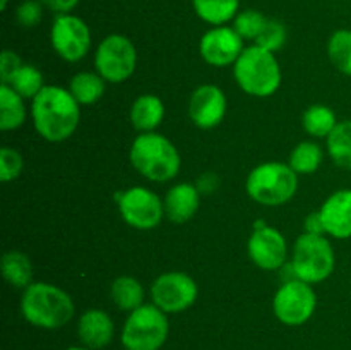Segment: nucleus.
<instances>
[{"mask_svg": "<svg viewBox=\"0 0 351 350\" xmlns=\"http://www.w3.org/2000/svg\"><path fill=\"white\" fill-rule=\"evenodd\" d=\"M243 48V38L230 26H213L199 41V54L202 60L213 67L235 64Z\"/></svg>", "mask_w": 351, "mask_h": 350, "instance_id": "14", "label": "nucleus"}, {"mask_svg": "<svg viewBox=\"0 0 351 350\" xmlns=\"http://www.w3.org/2000/svg\"><path fill=\"white\" fill-rule=\"evenodd\" d=\"M9 5V0H0V10H5Z\"/></svg>", "mask_w": 351, "mask_h": 350, "instance_id": "37", "label": "nucleus"}, {"mask_svg": "<svg viewBox=\"0 0 351 350\" xmlns=\"http://www.w3.org/2000/svg\"><path fill=\"white\" fill-rule=\"evenodd\" d=\"M23 65V60H21V57L16 51L3 50L2 58H0V79H2V84H7Z\"/></svg>", "mask_w": 351, "mask_h": 350, "instance_id": "34", "label": "nucleus"}, {"mask_svg": "<svg viewBox=\"0 0 351 350\" xmlns=\"http://www.w3.org/2000/svg\"><path fill=\"white\" fill-rule=\"evenodd\" d=\"M247 253L252 263L261 270H281L287 264L288 257L287 239L274 226L257 222L247 242Z\"/></svg>", "mask_w": 351, "mask_h": 350, "instance_id": "13", "label": "nucleus"}, {"mask_svg": "<svg viewBox=\"0 0 351 350\" xmlns=\"http://www.w3.org/2000/svg\"><path fill=\"white\" fill-rule=\"evenodd\" d=\"M110 297L120 311L132 312L144 304V288L137 278L119 277L110 287Z\"/></svg>", "mask_w": 351, "mask_h": 350, "instance_id": "22", "label": "nucleus"}, {"mask_svg": "<svg viewBox=\"0 0 351 350\" xmlns=\"http://www.w3.org/2000/svg\"><path fill=\"white\" fill-rule=\"evenodd\" d=\"M0 270L7 283L12 287L24 290L27 285L33 283V264H31L29 256L21 250H7L2 256Z\"/></svg>", "mask_w": 351, "mask_h": 350, "instance_id": "21", "label": "nucleus"}, {"mask_svg": "<svg viewBox=\"0 0 351 350\" xmlns=\"http://www.w3.org/2000/svg\"><path fill=\"white\" fill-rule=\"evenodd\" d=\"M23 168L24 161L23 156L19 154V151H16L14 148L9 146L0 150V180H16V178L23 174Z\"/></svg>", "mask_w": 351, "mask_h": 350, "instance_id": "32", "label": "nucleus"}, {"mask_svg": "<svg viewBox=\"0 0 351 350\" xmlns=\"http://www.w3.org/2000/svg\"><path fill=\"white\" fill-rule=\"evenodd\" d=\"M7 84H9L14 91L19 93L24 100H33L34 96L45 88L41 71L29 64H24L23 67L12 75V79H10Z\"/></svg>", "mask_w": 351, "mask_h": 350, "instance_id": "29", "label": "nucleus"}, {"mask_svg": "<svg viewBox=\"0 0 351 350\" xmlns=\"http://www.w3.org/2000/svg\"><path fill=\"white\" fill-rule=\"evenodd\" d=\"M305 233H314V235H326L324 223L319 211L308 213L305 218Z\"/></svg>", "mask_w": 351, "mask_h": 350, "instance_id": "36", "label": "nucleus"}, {"mask_svg": "<svg viewBox=\"0 0 351 350\" xmlns=\"http://www.w3.org/2000/svg\"><path fill=\"white\" fill-rule=\"evenodd\" d=\"M247 194L263 206H281L298 189V174L288 163L266 161L254 168L245 182Z\"/></svg>", "mask_w": 351, "mask_h": 350, "instance_id": "5", "label": "nucleus"}, {"mask_svg": "<svg viewBox=\"0 0 351 350\" xmlns=\"http://www.w3.org/2000/svg\"><path fill=\"white\" fill-rule=\"evenodd\" d=\"M43 7L51 10L53 14L60 16V14H71L72 10L77 7L79 0H40Z\"/></svg>", "mask_w": 351, "mask_h": 350, "instance_id": "35", "label": "nucleus"}, {"mask_svg": "<svg viewBox=\"0 0 351 350\" xmlns=\"http://www.w3.org/2000/svg\"><path fill=\"white\" fill-rule=\"evenodd\" d=\"M199 288L194 278L184 271H167L151 285V299L167 314L187 311L197 301Z\"/></svg>", "mask_w": 351, "mask_h": 350, "instance_id": "10", "label": "nucleus"}, {"mask_svg": "<svg viewBox=\"0 0 351 350\" xmlns=\"http://www.w3.org/2000/svg\"><path fill=\"white\" fill-rule=\"evenodd\" d=\"M96 72L112 84L127 81L136 72L137 50L132 41L119 33L103 38L95 55Z\"/></svg>", "mask_w": 351, "mask_h": 350, "instance_id": "8", "label": "nucleus"}, {"mask_svg": "<svg viewBox=\"0 0 351 350\" xmlns=\"http://www.w3.org/2000/svg\"><path fill=\"white\" fill-rule=\"evenodd\" d=\"M129 160L151 182H168L180 172V153L168 137L158 132H141L130 144Z\"/></svg>", "mask_w": 351, "mask_h": 350, "instance_id": "3", "label": "nucleus"}, {"mask_svg": "<svg viewBox=\"0 0 351 350\" xmlns=\"http://www.w3.org/2000/svg\"><path fill=\"white\" fill-rule=\"evenodd\" d=\"M226 96L215 84H202L189 100V117L199 129H213L219 126L226 113Z\"/></svg>", "mask_w": 351, "mask_h": 350, "instance_id": "15", "label": "nucleus"}, {"mask_svg": "<svg viewBox=\"0 0 351 350\" xmlns=\"http://www.w3.org/2000/svg\"><path fill=\"white\" fill-rule=\"evenodd\" d=\"M165 215L173 223H185L192 220L201 205V192L197 185L180 182L168 189L165 196Z\"/></svg>", "mask_w": 351, "mask_h": 350, "instance_id": "18", "label": "nucleus"}, {"mask_svg": "<svg viewBox=\"0 0 351 350\" xmlns=\"http://www.w3.org/2000/svg\"><path fill=\"white\" fill-rule=\"evenodd\" d=\"M285 43H287V27H285V24L276 19H267L263 33L256 40V45L274 54L280 48H283Z\"/></svg>", "mask_w": 351, "mask_h": 350, "instance_id": "31", "label": "nucleus"}, {"mask_svg": "<svg viewBox=\"0 0 351 350\" xmlns=\"http://www.w3.org/2000/svg\"><path fill=\"white\" fill-rule=\"evenodd\" d=\"M26 120L24 98L9 84L0 86V129L14 130Z\"/></svg>", "mask_w": 351, "mask_h": 350, "instance_id": "23", "label": "nucleus"}, {"mask_svg": "<svg viewBox=\"0 0 351 350\" xmlns=\"http://www.w3.org/2000/svg\"><path fill=\"white\" fill-rule=\"evenodd\" d=\"M115 325L103 309H88L77 323V336L82 347L89 350H101L113 340Z\"/></svg>", "mask_w": 351, "mask_h": 350, "instance_id": "17", "label": "nucleus"}, {"mask_svg": "<svg viewBox=\"0 0 351 350\" xmlns=\"http://www.w3.org/2000/svg\"><path fill=\"white\" fill-rule=\"evenodd\" d=\"M105 79L98 72H77L72 75L69 91L79 105H93L105 93Z\"/></svg>", "mask_w": 351, "mask_h": 350, "instance_id": "24", "label": "nucleus"}, {"mask_svg": "<svg viewBox=\"0 0 351 350\" xmlns=\"http://www.w3.org/2000/svg\"><path fill=\"white\" fill-rule=\"evenodd\" d=\"M302 124L308 136L312 137H328L332 132L338 122H336V113L326 105H311L305 110L302 117Z\"/></svg>", "mask_w": 351, "mask_h": 350, "instance_id": "26", "label": "nucleus"}, {"mask_svg": "<svg viewBox=\"0 0 351 350\" xmlns=\"http://www.w3.org/2000/svg\"><path fill=\"white\" fill-rule=\"evenodd\" d=\"M328 57L339 72L351 75V30H338L331 34Z\"/></svg>", "mask_w": 351, "mask_h": 350, "instance_id": "28", "label": "nucleus"}, {"mask_svg": "<svg viewBox=\"0 0 351 350\" xmlns=\"http://www.w3.org/2000/svg\"><path fill=\"white\" fill-rule=\"evenodd\" d=\"M322 160H324V153H322L321 146L312 141H302L293 148L290 154V165L298 175H308L314 174L319 167H321Z\"/></svg>", "mask_w": 351, "mask_h": 350, "instance_id": "27", "label": "nucleus"}, {"mask_svg": "<svg viewBox=\"0 0 351 350\" xmlns=\"http://www.w3.org/2000/svg\"><path fill=\"white\" fill-rule=\"evenodd\" d=\"M34 130L50 143H62L75 132L81 120V105L72 93L60 86H45L31 100Z\"/></svg>", "mask_w": 351, "mask_h": 350, "instance_id": "1", "label": "nucleus"}, {"mask_svg": "<svg viewBox=\"0 0 351 350\" xmlns=\"http://www.w3.org/2000/svg\"><path fill=\"white\" fill-rule=\"evenodd\" d=\"M233 75L243 93L256 98H267L281 84V69L273 51L250 45L243 48L239 60L233 64Z\"/></svg>", "mask_w": 351, "mask_h": 350, "instance_id": "4", "label": "nucleus"}, {"mask_svg": "<svg viewBox=\"0 0 351 350\" xmlns=\"http://www.w3.org/2000/svg\"><path fill=\"white\" fill-rule=\"evenodd\" d=\"M267 23V17L256 9H247L237 14L233 19V30L243 38V40L256 41L259 34L263 33L264 26Z\"/></svg>", "mask_w": 351, "mask_h": 350, "instance_id": "30", "label": "nucleus"}, {"mask_svg": "<svg viewBox=\"0 0 351 350\" xmlns=\"http://www.w3.org/2000/svg\"><path fill=\"white\" fill-rule=\"evenodd\" d=\"M317 294L304 280L283 281L273 299V311L278 321L287 326H302L314 316Z\"/></svg>", "mask_w": 351, "mask_h": 350, "instance_id": "9", "label": "nucleus"}, {"mask_svg": "<svg viewBox=\"0 0 351 350\" xmlns=\"http://www.w3.org/2000/svg\"><path fill=\"white\" fill-rule=\"evenodd\" d=\"M326 233L335 239L351 237V189L336 191L322 202L319 209Z\"/></svg>", "mask_w": 351, "mask_h": 350, "instance_id": "16", "label": "nucleus"}, {"mask_svg": "<svg viewBox=\"0 0 351 350\" xmlns=\"http://www.w3.org/2000/svg\"><path fill=\"white\" fill-rule=\"evenodd\" d=\"M168 333L167 312L154 304H143L129 312L120 340L125 350H160L167 343Z\"/></svg>", "mask_w": 351, "mask_h": 350, "instance_id": "6", "label": "nucleus"}, {"mask_svg": "<svg viewBox=\"0 0 351 350\" xmlns=\"http://www.w3.org/2000/svg\"><path fill=\"white\" fill-rule=\"evenodd\" d=\"M75 305L64 288L47 281H33L21 295V314L41 329H60L74 318Z\"/></svg>", "mask_w": 351, "mask_h": 350, "instance_id": "2", "label": "nucleus"}, {"mask_svg": "<svg viewBox=\"0 0 351 350\" xmlns=\"http://www.w3.org/2000/svg\"><path fill=\"white\" fill-rule=\"evenodd\" d=\"M291 264L298 280L311 285L321 283L335 271V249L326 235L302 233L295 240Z\"/></svg>", "mask_w": 351, "mask_h": 350, "instance_id": "7", "label": "nucleus"}, {"mask_svg": "<svg viewBox=\"0 0 351 350\" xmlns=\"http://www.w3.org/2000/svg\"><path fill=\"white\" fill-rule=\"evenodd\" d=\"M328 153L336 167L351 170V120H343L326 137Z\"/></svg>", "mask_w": 351, "mask_h": 350, "instance_id": "25", "label": "nucleus"}, {"mask_svg": "<svg viewBox=\"0 0 351 350\" xmlns=\"http://www.w3.org/2000/svg\"><path fill=\"white\" fill-rule=\"evenodd\" d=\"M50 43L55 54L65 62H79L91 48V31L81 17L60 14L51 23Z\"/></svg>", "mask_w": 351, "mask_h": 350, "instance_id": "12", "label": "nucleus"}, {"mask_svg": "<svg viewBox=\"0 0 351 350\" xmlns=\"http://www.w3.org/2000/svg\"><path fill=\"white\" fill-rule=\"evenodd\" d=\"M65 350H89V349H86V347H69V349Z\"/></svg>", "mask_w": 351, "mask_h": 350, "instance_id": "38", "label": "nucleus"}, {"mask_svg": "<svg viewBox=\"0 0 351 350\" xmlns=\"http://www.w3.org/2000/svg\"><path fill=\"white\" fill-rule=\"evenodd\" d=\"M117 205L123 222L137 230L156 229L165 216V205L160 196L141 185L120 192Z\"/></svg>", "mask_w": 351, "mask_h": 350, "instance_id": "11", "label": "nucleus"}, {"mask_svg": "<svg viewBox=\"0 0 351 350\" xmlns=\"http://www.w3.org/2000/svg\"><path fill=\"white\" fill-rule=\"evenodd\" d=\"M197 17L211 26H225L239 14L240 0H192Z\"/></svg>", "mask_w": 351, "mask_h": 350, "instance_id": "20", "label": "nucleus"}, {"mask_svg": "<svg viewBox=\"0 0 351 350\" xmlns=\"http://www.w3.org/2000/svg\"><path fill=\"white\" fill-rule=\"evenodd\" d=\"M43 17V3L40 0H24L16 10L17 23L23 27H34Z\"/></svg>", "mask_w": 351, "mask_h": 350, "instance_id": "33", "label": "nucleus"}, {"mask_svg": "<svg viewBox=\"0 0 351 350\" xmlns=\"http://www.w3.org/2000/svg\"><path fill=\"white\" fill-rule=\"evenodd\" d=\"M165 119V103L156 95H141L130 106V124L139 132H154Z\"/></svg>", "mask_w": 351, "mask_h": 350, "instance_id": "19", "label": "nucleus"}]
</instances>
